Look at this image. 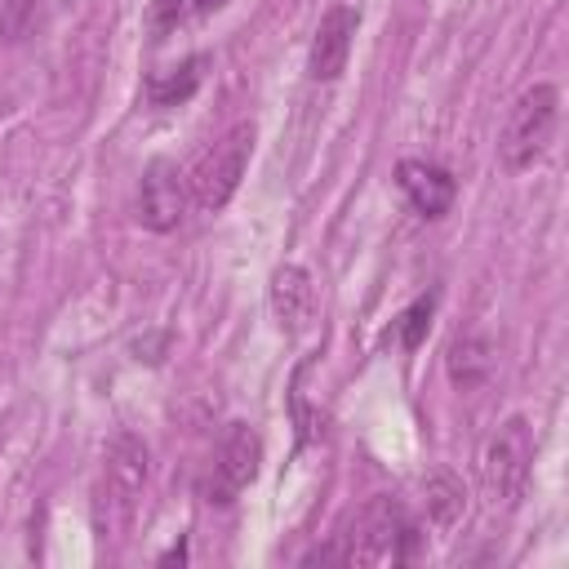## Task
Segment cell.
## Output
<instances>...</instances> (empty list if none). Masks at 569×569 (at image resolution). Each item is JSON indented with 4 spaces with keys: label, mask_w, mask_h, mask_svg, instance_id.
<instances>
[{
    "label": "cell",
    "mask_w": 569,
    "mask_h": 569,
    "mask_svg": "<svg viewBox=\"0 0 569 569\" xmlns=\"http://www.w3.org/2000/svg\"><path fill=\"white\" fill-rule=\"evenodd\" d=\"M142 485H147V445L124 431L107 445V467H102V489H98V529L102 533H116L133 520Z\"/></svg>",
    "instance_id": "277c9868"
},
{
    "label": "cell",
    "mask_w": 569,
    "mask_h": 569,
    "mask_svg": "<svg viewBox=\"0 0 569 569\" xmlns=\"http://www.w3.org/2000/svg\"><path fill=\"white\" fill-rule=\"evenodd\" d=\"M44 18V0H0V40L4 44H22L40 31Z\"/></svg>",
    "instance_id": "4fadbf2b"
},
{
    "label": "cell",
    "mask_w": 569,
    "mask_h": 569,
    "mask_svg": "<svg viewBox=\"0 0 569 569\" xmlns=\"http://www.w3.org/2000/svg\"><path fill=\"white\" fill-rule=\"evenodd\" d=\"M431 311H436V293H422V298H413V302L400 311L396 338H400L405 351H418V347H422V338H427V329H431Z\"/></svg>",
    "instance_id": "9a60e30c"
},
{
    "label": "cell",
    "mask_w": 569,
    "mask_h": 569,
    "mask_svg": "<svg viewBox=\"0 0 569 569\" xmlns=\"http://www.w3.org/2000/svg\"><path fill=\"white\" fill-rule=\"evenodd\" d=\"M222 4H227V0H191L196 13H213V9H222Z\"/></svg>",
    "instance_id": "e0dca14e"
},
{
    "label": "cell",
    "mask_w": 569,
    "mask_h": 569,
    "mask_svg": "<svg viewBox=\"0 0 569 569\" xmlns=\"http://www.w3.org/2000/svg\"><path fill=\"white\" fill-rule=\"evenodd\" d=\"M196 84H200V58L182 62L173 76H156V80L147 84V93H151V102H156V107H173V102L191 98V93H196Z\"/></svg>",
    "instance_id": "5bb4252c"
},
{
    "label": "cell",
    "mask_w": 569,
    "mask_h": 569,
    "mask_svg": "<svg viewBox=\"0 0 569 569\" xmlns=\"http://www.w3.org/2000/svg\"><path fill=\"white\" fill-rule=\"evenodd\" d=\"M529 467H533V431L516 413L480 449V480H485L489 502L511 511L525 498V489H529Z\"/></svg>",
    "instance_id": "3957f363"
},
{
    "label": "cell",
    "mask_w": 569,
    "mask_h": 569,
    "mask_svg": "<svg viewBox=\"0 0 569 569\" xmlns=\"http://www.w3.org/2000/svg\"><path fill=\"white\" fill-rule=\"evenodd\" d=\"M187 13H191V0H151L147 22H151V31H169V27H178Z\"/></svg>",
    "instance_id": "2e32d148"
},
{
    "label": "cell",
    "mask_w": 569,
    "mask_h": 569,
    "mask_svg": "<svg viewBox=\"0 0 569 569\" xmlns=\"http://www.w3.org/2000/svg\"><path fill=\"white\" fill-rule=\"evenodd\" d=\"M182 209H187V178L173 160L156 156L142 164V178H138V222L147 231H173L182 222Z\"/></svg>",
    "instance_id": "52a82bcc"
},
{
    "label": "cell",
    "mask_w": 569,
    "mask_h": 569,
    "mask_svg": "<svg viewBox=\"0 0 569 569\" xmlns=\"http://www.w3.org/2000/svg\"><path fill=\"white\" fill-rule=\"evenodd\" d=\"M360 31V13L351 4H333L316 36H311V53H307V76L311 80H338L347 71V58H351V40Z\"/></svg>",
    "instance_id": "ba28073f"
},
{
    "label": "cell",
    "mask_w": 569,
    "mask_h": 569,
    "mask_svg": "<svg viewBox=\"0 0 569 569\" xmlns=\"http://www.w3.org/2000/svg\"><path fill=\"white\" fill-rule=\"evenodd\" d=\"M556 124H560V89L547 84V80L542 84H529L516 98V107H511V116L502 124V138H498L502 169L507 173H520L533 160H542V151L556 138Z\"/></svg>",
    "instance_id": "6da1fadb"
},
{
    "label": "cell",
    "mask_w": 569,
    "mask_h": 569,
    "mask_svg": "<svg viewBox=\"0 0 569 569\" xmlns=\"http://www.w3.org/2000/svg\"><path fill=\"white\" fill-rule=\"evenodd\" d=\"M422 493H427V516H431L436 529H449V525L462 516L467 493H462L458 476H449V471H431L427 485H422Z\"/></svg>",
    "instance_id": "7c38bea8"
},
{
    "label": "cell",
    "mask_w": 569,
    "mask_h": 569,
    "mask_svg": "<svg viewBox=\"0 0 569 569\" xmlns=\"http://www.w3.org/2000/svg\"><path fill=\"white\" fill-rule=\"evenodd\" d=\"M258 462H262V436L249 427V422H227L222 436H218V449H213V462H209V480H204V498L227 507L236 502L253 476H258Z\"/></svg>",
    "instance_id": "8992f818"
},
{
    "label": "cell",
    "mask_w": 569,
    "mask_h": 569,
    "mask_svg": "<svg viewBox=\"0 0 569 569\" xmlns=\"http://www.w3.org/2000/svg\"><path fill=\"white\" fill-rule=\"evenodd\" d=\"M493 369V342L480 338V333H467L449 347V378L467 391V387H480Z\"/></svg>",
    "instance_id": "8fae6325"
},
{
    "label": "cell",
    "mask_w": 569,
    "mask_h": 569,
    "mask_svg": "<svg viewBox=\"0 0 569 569\" xmlns=\"http://www.w3.org/2000/svg\"><path fill=\"white\" fill-rule=\"evenodd\" d=\"M267 302H271V316L284 333H302L316 316V284H311V271L298 267V262H284L271 271V284H267Z\"/></svg>",
    "instance_id": "9c48e42d"
},
{
    "label": "cell",
    "mask_w": 569,
    "mask_h": 569,
    "mask_svg": "<svg viewBox=\"0 0 569 569\" xmlns=\"http://www.w3.org/2000/svg\"><path fill=\"white\" fill-rule=\"evenodd\" d=\"M413 542H418V529L409 525L405 507L391 498H373L356 516V529L342 533V547L333 556L347 565H400L413 556Z\"/></svg>",
    "instance_id": "7a4b0ae2"
},
{
    "label": "cell",
    "mask_w": 569,
    "mask_h": 569,
    "mask_svg": "<svg viewBox=\"0 0 569 569\" xmlns=\"http://www.w3.org/2000/svg\"><path fill=\"white\" fill-rule=\"evenodd\" d=\"M396 187L405 191V200L413 204V213L422 218H440L453 204V173L431 164V160H400L396 164Z\"/></svg>",
    "instance_id": "30bf717a"
},
{
    "label": "cell",
    "mask_w": 569,
    "mask_h": 569,
    "mask_svg": "<svg viewBox=\"0 0 569 569\" xmlns=\"http://www.w3.org/2000/svg\"><path fill=\"white\" fill-rule=\"evenodd\" d=\"M249 151H253V124H231L213 147H204V156L196 160V169L187 178L200 209L218 213L236 196V187L244 178V164H249Z\"/></svg>",
    "instance_id": "5b68a950"
}]
</instances>
